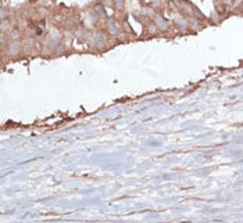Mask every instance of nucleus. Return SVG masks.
<instances>
[{
	"instance_id": "f257e3e1",
	"label": "nucleus",
	"mask_w": 243,
	"mask_h": 223,
	"mask_svg": "<svg viewBox=\"0 0 243 223\" xmlns=\"http://www.w3.org/2000/svg\"><path fill=\"white\" fill-rule=\"evenodd\" d=\"M18 48H19V44L17 43V42L11 43V44H10V48H9L10 54H13V56H14V54H17V53H18Z\"/></svg>"
},
{
	"instance_id": "f03ea898",
	"label": "nucleus",
	"mask_w": 243,
	"mask_h": 223,
	"mask_svg": "<svg viewBox=\"0 0 243 223\" xmlns=\"http://www.w3.org/2000/svg\"><path fill=\"white\" fill-rule=\"evenodd\" d=\"M108 28H111L113 32H117V26L114 25V22H113V21H110V24H108Z\"/></svg>"
}]
</instances>
